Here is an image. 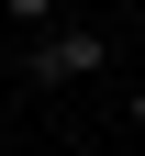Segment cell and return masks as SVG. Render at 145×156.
Instances as JSON below:
<instances>
[{
	"label": "cell",
	"mask_w": 145,
	"mask_h": 156,
	"mask_svg": "<svg viewBox=\"0 0 145 156\" xmlns=\"http://www.w3.org/2000/svg\"><path fill=\"white\" fill-rule=\"evenodd\" d=\"M0 11H11L23 34H45V23H56V0H0Z\"/></svg>",
	"instance_id": "7a4b0ae2"
},
{
	"label": "cell",
	"mask_w": 145,
	"mask_h": 156,
	"mask_svg": "<svg viewBox=\"0 0 145 156\" xmlns=\"http://www.w3.org/2000/svg\"><path fill=\"white\" fill-rule=\"evenodd\" d=\"M134 123H145V89H134Z\"/></svg>",
	"instance_id": "3957f363"
},
{
	"label": "cell",
	"mask_w": 145,
	"mask_h": 156,
	"mask_svg": "<svg viewBox=\"0 0 145 156\" xmlns=\"http://www.w3.org/2000/svg\"><path fill=\"white\" fill-rule=\"evenodd\" d=\"M100 56H112V34H89V23L34 34V78H45V89H78V78H100Z\"/></svg>",
	"instance_id": "6da1fadb"
}]
</instances>
